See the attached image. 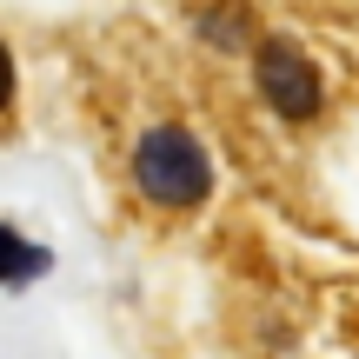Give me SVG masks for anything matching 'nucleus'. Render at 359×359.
<instances>
[{
	"label": "nucleus",
	"mask_w": 359,
	"mask_h": 359,
	"mask_svg": "<svg viewBox=\"0 0 359 359\" xmlns=\"http://www.w3.org/2000/svg\"><path fill=\"white\" fill-rule=\"evenodd\" d=\"M133 180H140V193L160 200V206H193L213 187V167H206L200 140H193L187 127H154L133 147Z\"/></svg>",
	"instance_id": "nucleus-1"
},
{
	"label": "nucleus",
	"mask_w": 359,
	"mask_h": 359,
	"mask_svg": "<svg viewBox=\"0 0 359 359\" xmlns=\"http://www.w3.org/2000/svg\"><path fill=\"white\" fill-rule=\"evenodd\" d=\"M259 93L280 120H313L320 114V67L293 47V40H259Z\"/></svg>",
	"instance_id": "nucleus-2"
},
{
	"label": "nucleus",
	"mask_w": 359,
	"mask_h": 359,
	"mask_svg": "<svg viewBox=\"0 0 359 359\" xmlns=\"http://www.w3.org/2000/svg\"><path fill=\"white\" fill-rule=\"evenodd\" d=\"M200 27H206L213 47H246V40H253V13H246V0H219L213 13H200Z\"/></svg>",
	"instance_id": "nucleus-3"
},
{
	"label": "nucleus",
	"mask_w": 359,
	"mask_h": 359,
	"mask_svg": "<svg viewBox=\"0 0 359 359\" xmlns=\"http://www.w3.org/2000/svg\"><path fill=\"white\" fill-rule=\"evenodd\" d=\"M34 273H47V253L0 226V286H20V280H34Z\"/></svg>",
	"instance_id": "nucleus-4"
},
{
	"label": "nucleus",
	"mask_w": 359,
	"mask_h": 359,
	"mask_svg": "<svg viewBox=\"0 0 359 359\" xmlns=\"http://www.w3.org/2000/svg\"><path fill=\"white\" fill-rule=\"evenodd\" d=\"M13 100V60H7V47H0V107Z\"/></svg>",
	"instance_id": "nucleus-5"
}]
</instances>
